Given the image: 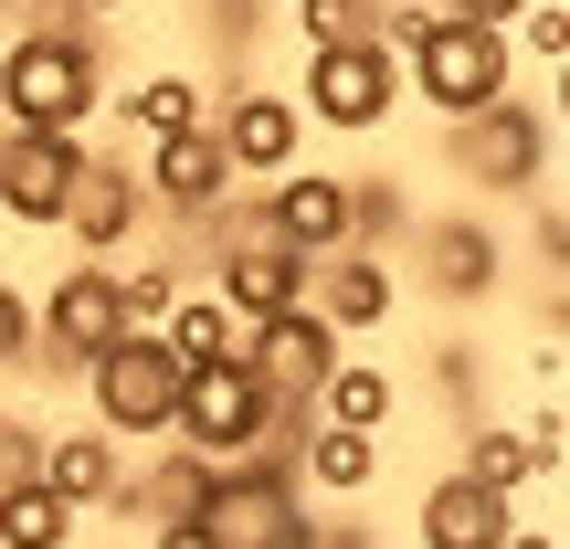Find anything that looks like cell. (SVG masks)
I'll list each match as a JSON object with an SVG mask.
<instances>
[{"label": "cell", "mask_w": 570, "mask_h": 549, "mask_svg": "<svg viewBox=\"0 0 570 549\" xmlns=\"http://www.w3.org/2000/svg\"><path fill=\"white\" fill-rule=\"evenodd\" d=\"M96 53L75 32H11L0 42V138H75L96 117Z\"/></svg>", "instance_id": "6da1fadb"}, {"label": "cell", "mask_w": 570, "mask_h": 549, "mask_svg": "<svg viewBox=\"0 0 570 549\" xmlns=\"http://www.w3.org/2000/svg\"><path fill=\"white\" fill-rule=\"evenodd\" d=\"M169 444L202 454V465H244V454H275V402L244 360H212L180 381V412H169Z\"/></svg>", "instance_id": "7a4b0ae2"}, {"label": "cell", "mask_w": 570, "mask_h": 549, "mask_svg": "<svg viewBox=\"0 0 570 549\" xmlns=\"http://www.w3.org/2000/svg\"><path fill=\"white\" fill-rule=\"evenodd\" d=\"M402 63H412V96H423L444 127L487 117V106L508 96V32H487V21H444L433 11V32L412 42Z\"/></svg>", "instance_id": "3957f363"}, {"label": "cell", "mask_w": 570, "mask_h": 549, "mask_svg": "<svg viewBox=\"0 0 570 549\" xmlns=\"http://www.w3.org/2000/svg\"><path fill=\"white\" fill-rule=\"evenodd\" d=\"M391 106H402V63H391L381 42H327V53H306V75H296V117L338 127V138L391 127Z\"/></svg>", "instance_id": "277c9868"}, {"label": "cell", "mask_w": 570, "mask_h": 549, "mask_svg": "<svg viewBox=\"0 0 570 549\" xmlns=\"http://www.w3.org/2000/svg\"><path fill=\"white\" fill-rule=\"evenodd\" d=\"M85 402H96L106 444H148V433H169V412H180V370H169L159 339H117L106 360H85Z\"/></svg>", "instance_id": "5b68a950"}, {"label": "cell", "mask_w": 570, "mask_h": 549, "mask_svg": "<svg viewBox=\"0 0 570 549\" xmlns=\"http://www.w3.org/2000/svg\"><path fill=\"white\" fill-rule=\"evenodd\" d=\"M444 159H454V180L518 190V180H539V169H550V117H539L529 96H497L487 117L444 127Z\"/></svg>", "instance_id": "8992f818"}, {"label": "cell", "mask_w": 570, "mask_h": 549, "mask_svg": "<svg viewBox=\"0 0 570 549\" xmlns=\"http://www.w3.org/2000/svg\"><path fill=\"white\" fill-rule=\"evenodd\" d=\"M117 339H127L117 327V265H63V285L32 306V349L85 381V360H106Z\"/></svg>", "instance_id": "52a82bcc"}, {"label": "cell", "mask_w": 570, "mask_h": 549, "mask_svg": "<svg viewBox=\"0 0 570 549\" xmlns=\"http://www.w3.org/2000/svg\"><path fill=\"white\" fill-rule=\"evenodd\" d=\"M244 370L265 381L275 412H296V402H317V381L338 370V327H327L317 306H285V317L244 327Z\"/></svg>", "instance_id": "ba28073f"}, {"label": "cell", "mask_w": 570, "mask_h": 549, "mask_svg": "<svg viewBox=\"0 0 570 549\" xmlns=\"http://www.w3.org/2000/svg\"><path fill=\"white\" fill-rule=\"evenodd\" d=\"M348 202H360V190H348L338 169H285L265 190V244H285L296 265H338L348 254Z\"/></svg>", "instance_id": "9c48e42d"}, {"label": "cell", "mask_w": 570, "mask_h": 549, "mask_svg": "<svg viewBox=\"0 0 570 549\" xmlns=\"http://www.w3.org/2000/svg\"><path fill=\"white\" fill-rule=\"evenodd\" d=\"M212 138H223V159H233V180H285V169H296V148H306V117H296V96H275V85H254V96H233L223 106V127H212Z\"/></svg>", "instance_id": "30bf717a"}, {"label": "cell", "mask_w": 570, "mask_h": 549, "mask_svg": "<svg viewBox=\"0 0 570 549\" xmlns=\"http://www.w3.org/2000/svg\"><path fill=\"white\" fill-rule=\"evenodd\" d=\"M148 202L180 212V223H212V212L233 202V159L212 127H190V138H148Z\"/></svg>", "instance_id": "8fae6325"}, {"label": "cell", "mask_w": 570, "mask_h": 549, "mask_svg": "<svg viewBox=\"0 0 570 549\" xmlns=\"http://www.w3.org/2000/svg\"><path fill=\"white\" fill-rule=\"evenodd\" d=\"M85 180V138H0V212L11 223H63Z\"/></svg>", "instance_id": "7c38bea8"}, {"label": "cell", "mask_w": 570, "mask_h": 549, "mask_svg": "<svg viewBox=\"0 0 570 549\" xmlns=\"http://www.w3.org/2000/svg\"><path fill=\"white\" fill-rule=\"evenodd\" d=\"M306 285H317V265H296L285 244H233L223 275H212V306H223L233 327H265L285 306H306Z\"/></svg>", "instance_id": "4fadbf2b"}, {"label": "cell", "mask_w": 570, "mask_h": 549, "mask_svg": "<svg viewBox=\"0 0 570 549\" xmlns=\"http://www.w3.org/2000/svg\"><path fill=\"white\" fill-rule=\"evenodd\" d=\"M32 476H42L75 518H96V508H117V487H127V444H106V433H42Z\"/></svg>", "instance_id": "5bb4252c"}, {"label": "cell", "mask_w": 570, "mask_h": 549, "mask_svg": "<svg viewBox=\"0 0 570 549\" xmlns=\"http://www.w3.org/2000/svg\"><path fill=\"white\" fill-rule=\"evenodd\" d=\"M138 212H148V190L127 180V169H106V159H85V180H75V202H63V233H75V254L85 265H106V254L138 233Z\"/></svg>", "instance_id": "9a60e30c"}, {"label": "cell", "mask_w": 570, "mask_h": 549, "mask_svg": "<svg viewBox=\"0 0 570 549\" xmlns=\"http://www.w3.org/2000/svg\"><path fill=\"white\" fill-rule=\"evenodd\" d=\"M560 454H570V444H560V402H539V423H529V433H475L454 476H475L487 497H518L529 476H560Z\"/></svg>", "instance_id": "2e32d148"}, {"label": "cell", "mask_w": 570, "mask_h": 549, "mask_svg": "<svg viewBox=\"0 0 570 549\" xmlns=\"http://www.w3.org/2000/svg\"><path fill=\"white\" fill-rule=\"evenodd\" d=\"M391 412H402V381H391L381 360H360V349H338V370L317 381V423H327V433H370V444H381Z\"/></svg>", "instance_id": "e0dca14e"}, {"label": "cell", "mask_w": 570, "mask_h": 549, "mask_svg": "<svg viewBox=\"0 0 570 549\" xmlns=\"http://www.w3.org/2000/svg\"><path fill=\"white\" fill-rule=\"evenodd\" d=\"M518 518H508V497H487L475 476H433L423 487V549H497Z\"/></svg>", "instance_id": "ac0fdd59"}, {"label": "cell", "mask_w": 570, "mask_h": 549, "mask_svg": "<svg viewBox=\"0 0 570 549\" xmlns=\"http://www.w3.org/2000/svg\"><path fill=\"white\" fill-rule=\"evenodd\" d=\"M327 275V306L317 317L338 327V349L360 339V327H391V306H402V275L381 265V254H338V265H317Z\"/></svg>", "instance_id": "d6986e66"}, {"label": "cell", "mask_w": 570, "mask_h": 549, "mask_svg": "<svg viewBox=\"0 0 570 549\" xmlns=\"http://www.w3.org/2000/svg\"><path fill=\"white\" fill-rule=\"evenodd\" d=\"M423 275H433V296H487L497 285V233L487 223H433L423 233Z\"/></svg>", "instance_id": "ffe728a7"}, {"label": "cell", "mask_w": 570, "mask_h": 549, "mask_svg": "<svg viewBox=\"0 0 570 549\" xmlns=\"http://www.w3.org/2000/svg\"><path fill=\"white\" fill-rule=\"evenodd\" d=\"M159 349H169V370L190 381V370H212V360H244V327H233L212 296H180V306L159 317Z\"/></svg>", "instance_id": "44dd1931"}, {"label": "cell", "mask_w": 570, "mask_h": 549, "mask_svg": "<svg viewBox=\"0 0 570 549\" xmlns=\"http://www.w3.org/2000/svg\"><path fill=\"white\" fill-rule=\"evenodd\" d=\"M296 476H306V487H317V497H370V487H381V444H370V433H306V444H296Z\"/></svg>", "instance_id": "7402d4cb"}, {"label": "cell", "mask_w": 570, "mask_h": 549, "mask_svg": "<svg viewBox=\"0 0 570 549\" xmlns=\"http://www.w3.org/2000/svg\"><path fill=\"white\" fill-rule=\"evenodd\" d=\"M0 549H75V508L42 476H0Z\"/></svg>", "instance_id": "603a6c76"}, {"label": "cell", "mask_w": 570, "mask_h": 549, "mask_svg": "<svg viewBox=\"0 0 570 549\" xmlns=\"http://www.w3.org/2000/svg\"><path fill=\"white\" fill-rule=\"evenodd\" d=\"M127 117H138L148 138H190V127H212V117H202V75H180V63L148 75L138 96H127Z\"/></svg>", "instance_id": "cb8c5ba5"}, {"label": "cell", "mask_w": 570, "mask_h": 549, "mask_svg": "<svg viewBox=\"0 0 570 549\" xmlns=\"http://www.w3.org/2000/svg\"><path fill=\"white\" fill-rule=\"evenodd\" d=\"M180 296H190V285L169 275V265H117V327H127V339H159V317Z\"/></svg>", "instance_id": "d4e9b609"}, {"label": "cell", "mask_w": 570, "mask_h": 549, "mask_svg": "<svg viewBox=\"0 0 570 549\" xmlns=\"http://www.w3.org/2000/svg\"><path fill=\"white\" fill-rule=\"evenodd\" d=\"M306 32V53H327V42H370V21H381V0H285Z\"/></svg>", "instance_id": "484cf974"}, {"label": "cell", "mask_w": 570, "mask_h": 549, "mask_svg": "<svg viewBox=\"0 0 570 549\" xmlns=\"http://www.w3.org/2000/svg\"><path fill=\"white\" fill-rule=\"evenodd\" d=\"M518 42H529L539 63H560V53H570V21L550 11V0H529V11H518Z\"/></svg>", "instance_id": "4316f807"}, {"label": "cell", "mask_w": 570, "mask_h": 549, "mask_svg": "<svg viewBox=\"0 0 570 549\" xmlns=\"http://www.w3.org/2000/svg\"><path fill=\"white\" fill-rule=\"evenodd\" d=\"M11 360H32V296L0 285V370H11Z\"/></svg>", "instance_id": "83f0119b"}, {"label": "cell", "mask_w": 570, "mask_h": 549, "mask_svg": "<svg viewBox=\"0 0 570 549\" xmlns=\"http://www.w3.org/2000/svg\"><path fill=\"white\" fill-rule=\"evenodd\" d=\"M518 11H529V0H444V21H487V32H508Z\"/></svg>", "instance_id": "f1b7e54d"}, {"label": "cell", "mask_w": 570, "mask_h": 549, "mask_svg": "<svg viewBox=\"0 0 570 549\" xmlns=\"http://www.w3.org/2000/svg\"><path fill=\"white\" fill-rule=\"evenodd\" d=\"M244 549H317V518L296 508V518H275V529H265V539H244Z\"/></svg>", "instance_id": "f546056e"}, {"label": "cell", "mask_w": 570, "mask_h": 549, "mask_svg": "<svg viewBox=\"0 0 570 549\" xmlns=\"http://www.w3.org/2000/svg\"><path fill=\"white\" fill-rule=\"evenodd\" d=\"M148 549H223V539H212L202 518H159V539H148Z\"/></svg>", "instance_id": "4dcf8cb0"}, {"label": "cell", "mask_w": 570, "mask_h": 549, "mask_svg": "<svg viewBox=\"0 0 570 549\" xmlns=\"http://www.w3.org/2000/svg\"><path fill=\"white\" fill-rule=\"evenodd\" d=\"M497 549H560V529H508Z\"/></svg>", "instance_id": "1f68e13d"}, {"label": "cell", "mask_w": 570, "mask_h": 549, "mask_svg": "<svg viewBox=\"0 0 570 549\" xmlns=\"http://www.w3.org/2000/svg\"><path fill=\"white\" fill-rule=\"evenodd\" d=\"M75 11H127V0H75Z\"/></svg>", "instance_id": "d6a6232c"}]
</instances>
